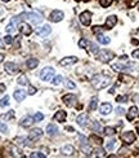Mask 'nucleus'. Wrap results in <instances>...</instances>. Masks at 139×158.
Returning a JSON list of instances; mask_svg holds the SVG:
<instances>
[{"mask_svg":"<svg viewBox=\"0 0 139 158\" xmlns=\"http://www.w3.org/2000/svg\"><path fill=\"white\" fill-rule=\"evenodd\" d=\"M110 83H111V79L103 74L94 75L92 79V84L95 90H103V88H106L107 85H110Z\"/></svg>","mask_w":139,"mask_h":158,"instance_id":"1","label":"nucleus"},{"mask_svg":"<svg viewBox=\"0 0 139 158\" xmlns=\"http://www.w3.org/2000/svg\"><path fill=\"white\" fill-rule=\"evenodd\" d=\"M18 17L21 18V21L25 20V21H30L31 23L33 25H39V23L43 22V16L39 14L36 12H30V13H21Z\"/></svg>","mask_w":139,"mask_h":158,"instance_id":"2","label":"nucleus"},{"mask_svg":"<svg viewBox=\"0 0 139 158\" xmlns=\"http://www.w3.org/2000/svg\"><path fill=\"white\" fill-rule=\"evenodd\" d=\"M113 57H115V53H113V52L108 51V49H103V51H100L99 53H98L97 58L102 62H110Z\"/></svg>","mask_w":139,"mask_h":158,"instance_id":"3","label":"nucleus"},{"mask_svg":"<svg viewBox=\"0 0 139 158\" xmlns=\"http://www.w3.org/2000/svg\"><path fill=\"white\" fill-rule=\"evenodd\" d=\"M54 73H55V70H54L53 67L46 66V67H44V69L40 71V78L43 80H45V82H49V80H51Z\"/></svg>","mask_w":139,"mask_h":158,"instance_id":"4","label":"nucleus"},{"mask_svg":"<svg viewBox=\"0 0 139 158\" xmlns=\"http://www.w3.org/2000/svg\"><path fill=\"white\" fill-rule=\"evenodd\" d=\"M80 22L82 23L84 26H89L90 22H92V13L89 10H85L80 14Z\"/></svg>","mask_w":139,"mask_h":158,"instance_id":"5","label":"nucleus"},{"mask_svg":"<svg viewBox=\"0 0 139 158\" xmlns=\"http://www.w3.org/2000/svg\"><path fill=\"white\" fill-rule=\"evenodd\" d=\"M121 140H122L125 144H133V142L135 141V135L131 131H126L121 135Z\"/></svg>","mask_w":139,"mask_h":158,"instance_id":"6","label":"nucleus"},{"mask_svg":"<svg viewBox=\"0 0 139 158\" xmlns=\"http://www.w3.org/2000/svg\"><path fill=\"white\" fill-rule=\"evenodd\" d=\"M63 17H64V14L62 10H53L50 13V16H49V20L51 22H59V21L63 20Z\"/></svg>","mask_w":139,"mask_h":158,"instance_id":"7","label":"nucleus"},{"mask_svg":"<svg viewBox=\"0 0 139 158\" xmlns=\"http://www.w3.org/2000/svg\"><path fill=\"white\" fill-rule=\"evenodd\" d=\"M63 102L66 104L67 106H70V108H72V106H75L76 105V102H77V97L75 95H66V96H63Z\"/></svg>","mask_w":139,"mask_h":158,"instance_id":"8","label":"nucleus"},{"mask_svg":"<svg viewBox=\"0 0 139 158\" xmlns=\"http://www.w3.org/2000/svg\"><path fill=\"white\" fill-rule=\"evenodd\" d=\"M4 69H5V71H7L8 74H10V75L17 74L18 70H19L17 65L13 64V62H7V64H5V66H4Z\"/></svg>","mask_w":139,"mask_h":158,"instance_id":"9","label":"nucleus"},{"mask_svg":"<svg viewBox=\"0 0 139 158\" xmlns=\"http://www.w3.org/2000/svg\"><path fill=\"white\" fill-rule=\"evenodd\" d=\"M41 136H43V131H41L40 128H33L32 131L30 132V135H28L31 141H36V140H39Z\"/></svg>","mask_w":139,"mask_h":158,"instance_id":"10","label":"nucleus"},{"mask_svg":"<svg viewBox=\"0 0 139 158\" xmlns=\"http://www.w3.org/2000/svg\"><path fill=\"white\" fill-rule=\"evenodd\" d=\"M139 111H138V108L136 106H131L130 109H129L128 114H126V118H128V121H133V119H135L136 117H138Z\"/></svg>","mask_w":139,"mask_h":158,"instance_id":"11","label":"nucleus"},{"mask_svg":"<svg viewBox=\"0 0 139 158\" xmlns=\"http://www.w3.org/2000/svg\"><path fill=\"white\" fill-rule=\"evenodd\" d=\"M51 33V27L49 25H44L40 28H37V35L39 36H48Z\"/></svg>","mask_w":139,"mask_h":158,"instance_id":"12","label":"nucleus"},{"mask_svg":"<svg viewBox=\"0 0 139 158\" xmlns=\"http://www.w3.org/2000/svg\"><path fill=\"white\" fill-rule=\"evenodd\" d=\"M77 62V57L75 56H70V57H64L63 60H61V66H67V65H72V64H76Z\"/></svg>","mask_w":139,"mask_h":158,"instance_id":"13","label":"nucleus"},{"mask_svg":"<svg viewBox=\"0 0 139 158\" xmlns=\"http://www.w3.org/2000/svg\"><path fill=\"white\" fill-rule=\"evenodd\" d=\"M116 23H117V17H116V16H110V17L106 20V25L104 26H106V28H107V30H111V28H112Z\"/></svg>","mask_w":139,"mask_h":158,"instance_id":"14","label":"nucleus"},{"mask_svg":"<svg viewBox=\"0 0 139 158\" xmlns=\"http://www.w3.org/2000/svg\"><path fill=\"white\" fill-rule=\"evenodd\" d=\"M99 111H100V114H103V115H107V114H110L111 111H112V105L108 104V102L102 104L100 108H99Z\"/></svg>","mask_w":139,"mask_h":158,"instance_id":"15","label":"nucleus"},{"mask_svg":"<svg viewBox=\"0 0 139 158\" xmlns=\"http://www.w3.org/2000/svg\"><path fill=\"white\" fill-rule=\"evenodd\" d=\"M88 119H89V117H88V114L82 113V114H80V115L77 117L76 122H77V124H79V126H81V127H85V126H86V123H88Z\"/></svg>","mask_w":139,"mask_h":158,"instance_id":"16","label":"nucleus"},{"mask_svg":"<svg viewBox=\"0 0 139 158\" xmlns=\"http://www.w3.org/2000/svg\"><path fill=\"white\" fill-rule=\"evenodd\" d=\"M33 122H35V121H33V118H32V117L26 115V117H23V118L21 119L19 124H21V126H22V127H30L31 124L33 123Z\"/></svg>","mask_w":139,"mask_h":158,"instance_id":"17","label":"nucleus"},{"mask_svg":"<svg viewBox=\"0 0 139 158\" xmlns=\"http://www.w3.org/2000/svg\"><path fill=\"white\" fill-rule=\"evenodd\" d=\"M46 132H48L49 136H55L58 134V127L55 124H48L46 126Z\"/></svg>","mask_w":139,"mask_h":158,"instance_id":"18","label":"nucleus"},{"mask_svg":"<svg viewBox=\"0 0 139 158\" xmlns=\"http://www.w3.org/2000/svg\"><path fill=\"white\" fill-rule=\"evenodd\" d=\"M61 152H62V154H64V155H72L75 153V149H74V146L72 145H64L63 148L61 149Z\"/></svg>","mask_w":139,"mask_h":158,"instance_id":"19","label":"nucleus"},{"mask_svg":"<svg viewBox=\"0 0 139 158\" xmlns=\"http://www.w3.org/2000/svg\"><path fill=\"white\" fill-rule=\"evenodd\" d=\"M66 117H67L66 111H64V110H59V111H57V113H55L54 119H55L57 122H64V121H66Z\"/></svg>","mask_w":139,"mask_h":158,"instance_id":"20","label":"nucleus"},{"mask_svg":"<svg viewBox=\"0 0 139 158\" xmlns=\"http://www.w3.org/2000/svg\"><path fill=\"white\" fill-rule=\"evenodd\" d=\"M13 96H14L15 101H22L23 98L26 97V92H25L23 90H17V91H14Z\"/></svg>","mask_w":139,"mask_h":158,"instance_id":"21","label":"nucleus"},{"mask_svg":"<svg viewBox=\"0 0 139 158\" xmlns=\"http://www.w3.org/2000/svg\"><path fill=\"white\" fill-rule=\"evenodd\" d=\"M19 30L22 34H25V35H30L31 33H32V28H31L30 25H27V23H22V25L19 26Z\"/></svg>","mask_w":139,"mask_h":158,"instance_id":"22","label":"nucleus"},{"mask_svg":"<svg viewBox=\"0 0 139 158\" xmlns=\"http://www.w3.org/2000/svg\"><path fill=\"white\" fill-rule=\"evenodd\" d=\"M30 137H17V139H15V142H17L18 145H23V146H25V145H28L30 144Z\"/></svg>","mask_w":139,"mask_h":158,"instance_id":"23","label":"nucleus"},{"mask_svg":"<svg viewBox=\"0 0 139 158\" xmlns=\"http://www.w3.org/2000/svg\"><path fill=\"white\" fill-rule=\"evenodd\" d=\"M26 65H27L28 69H35V67L39 65V60H36V58H30Z\"/></svg>","mask_w":139,"mask_h":158,"instance_id":"24","label":"nucleus"},{"mask_svg":"<svg viewBox=\"0 0 139 158\" xmlns=\"http://www.w3.org/2000/svg\"><path fill=\"white\" fill-rule=\"evenodd\" d=\"M98 41H99L100 44H110L111 39L108 38V36H104V35H102V34H99V35H98Z\"/></svg>","mask_w":139,"mask_h":158,"instance_id":"25","label":"nucleus"},{"mask_svg":"<svg viewBox=\"0 0 139 158\" xmlns=\"http://www.w3.org/2000/svg\"><path fill=\"white\" fill-rule=\"evenodd\" d=\"M98 106V98L97 97H93L90 100V105H89V110H95Z\"/></svg>","mask_w":139,"mask_h":158,"instance_id":"26","label":"nucleus"},{"mask_svg":"<svg viewBox=\"0 0 139 158\" xmlns=\"http://www.w3.org/2000/svg\"><path fill=\"white\" fill-rule=\"evenodd\" d=\"M81 150H82V152H84L86 155H90V153H92V148H90V145L88 144V142H86V144H82V145H81Z\"/></svg>","mask_w":139,"mask_h":158,"instance_id":"27","label":"nucleus"},{"mask_svg":"<svg viewBox=\"0 0 139 158\" xmlns=\"http://www.w3.org/2000/svg\"><path fill=\"white\" fill-rule=\"evenodd\" d=\"M18 84H21V85H27L28 84V80H27V77L26 75H21L19 78H18Z\"/></svg>","mask_w":139,"mask_h":158,"instance_id":"28","label":"nucleus"},{"mask_svg":"<svg viewBox=\"0 0 139 158\" xmlns=\"http://www.w3.org/2000/svg\"><path fill=\"white\" fill-rule=\"evenodd\" d=\"M15 27H17V25H15L14 22H12V21H10V23L7 26V28H5V30H7L8 34H10V33H14V31H15Z\"/></svg>","mask_w":139,"mask_h":158,"instance_id":"29","label":"nucleus"},{"mask_svg":"<svg viewBox=\"0 0 139 158\" xmlns=\"http://www.w3.org/2000/svg\"><path fill=\"white\" fill-rule=\"evenodd\" d=\"M62 82H63V78H62L61 75H57V77H54L53 79H51V84H54V85L61 84Z\"/></svg>","mask_w":139,"mask_h":158,"instance_id":"30","label":"nucleus"},{"mask_svg":"<svg viewBox=\"0 0 139 158\" xmlns=\"http://www.w3.org/2000/svg\"><path fill=\"white\" fill-rule=\"evenodd\" d=\"M9 105V96H4V97L0 100V106L1 108H5V106Z\"/></svg>","mask_w":139,"mask_h":158,"instance_id":"31","label":"nucleus"},{"mask_svg":"<svg viewBox=\"0 0 139 158\" xmlns=\"http://www.w3.org/2000/svg\"><path fill=\"white\" fill-rule=\"evenodd\" d=\"M90 45V41L88 40V39H81V40L79 41V47L80 48H86V47Z\"/></svg>","mask_w":139,"mask_h":158,"instance_id":"32","label":"nucleus"},{"mask_svg":"<svg viewBox=\"0 0 139 158\" xmlns=\"http://www.w3.org/2000/svg\"><path fill=\"white\" fill-rule=\"evenodd\" d=\"M115 144L116 141L113 139H111L110 141H107V144H106V148H107V150H112L113 148H115Z\"/></svg>","mask_w":139,"mask_h":158,"instance_id":"33","label":"nucleus"},{"mask_svg":"<svg viewBox=\"0 0 139 158\" xmlns=\"http://www.w3.org/2000/svg\"><path fill=\"white\" fill-rule=\"evenodd\" d=\"M115 128H113V127H106L104 128V134L107 135V136H112L113 134H115Z\"/></svg>","mask_w":139,"mask_h":158,"instance_id":"34","label":"nucleus"},{"mask_svg":"<svg viewBox=\"0 0 139 158\" xmlns=\"http://www.w3.org/2000/svg\"><path fill=\"white\" fill-rule=\"evenodd\" d=\"M112 69L116 70V71H121V70L125 69V65H122V64H113L112 65Z\"/></svg>","mask_w":139,"mask_h":158,"instance_id":"35","label":"nucleus"},{"mask_svg":"<svg viewBox=\"0 0 139 158\" xmlns=\"http://www.w3.org/2000/svg\"><path fill=\"white\" fill-rule=\"evenodd\" d=\"M90 141H94L95 144H102V139H100V137H98V136H95V135H92V136H90Z\"/></svg>","mask_w":139,"mask_h":158,"instance_id":"36","label":"nucleus"},{"mask_svg":"<svg viewBox=\"0 0 139 158\" xmlns=\"http://www.w3.org/2000/svg\"><path fill=\"white\" fill-rule=\"evenodd\" d=\"M64 85H66L67 88H71V90H74V88L76 87V84H75L74 82H71L70 79H66V80H64Z\"/></svg>","mask_w":139,"mask_h":158,"instance_id":"37","label":"nucleus"},{"mask_svg":"<svg viewBox=\"0 0 139 158\" xmlns=\"http://www.w3.org/2000/svg\"><path fill=\"white\" fill-rule=\"evenodd\" d=\"M99 4L102 5L103 8H107L112 4V0H99Z\"/></svg>","mask_w":139,"mask_h":158,"instance_id":"38","label":"nucleus"},{"mask_svg":"<svg viewBox=\"0 0 139 158\" xmlns=\"http://www.w3.org/2000/svg\"><path fill=\"white\" fill-rule=\"evenodd\" d=\"M31 158H45V154H43V153H39V152H33L30 154Z\"/></svg>","mask_w":139,"mask_h":158,"instance_id":"39","label":"nucleus"},{"mask_svg":"<svg viewBox=\"0 0 139 158\" xmlns=\"http://www.w3.org/2000/svg\"><path fill=\"white\" fill-rule=\"evenodd\" d=\"M120 79L122 80V82H125V83H130V82H133V78L129 77V75H121Z\"/></svg>","mask_w":139,"mask_h":158,"instance_id":"40","label":"nucleus"},{"mask_svg":"<svg viewBox=\"0 0 139 158\" xmlns=\"http://www.w3.org/2000/svg\"><path fill=\"white\" fill-rule=\"evenodd\" d=\"M93 31H94L95 34H98V35H99V34H102L103 31H104V27H100V26H94V27H93Z\"/></svg>","mask_w":139,"mask_h":158,"instance_id":"41","label":"nucleus"},{"mask_svg":"<svg viewBox=\"0 0 139 158\" xmlns=\"http://www.w3.org/2000/svg\"><path fill=\"white\" fill-rule=\"evenodd\" d=\"M43 118H44V115L41 113H36L35 115H33V121L35 122H40V121H43Z\"/></svg>","mask_w":139,"mask_h":158,"instance_id":"42","label":"nucleus"},{"mask_svg":"<svg viewBox=\"0 0 139 158\" xmlns=\"http://www.w3.org/2000/svg\"><path fill=\"white\" fill-rule=\"evenodd\" d=\"M0 132H8V126L5 123H3V122H0Z\"/></svg>","mask_w":139,"mask_h":158,"instance_id":"43","label":"nucleus"},{"mask_svg":"<svg viewBox=\"0 0 139 158\" xmlns=\"http://www.w3.org/2000/svg\"><path fill=\"white\" fill-rule=\"evenodd\" d=\"M89 48H90V51H92V53H98V47H97V45H95V44L90 43Z\"/></svg>","mask_w":139,"mask_h":158,"instance_id":"44","label":"nucleus"},{"mask_svg":"<svg viewBox=\"0 0 139 158\" xmlns=\"http://www.w3.org/2000/svg\"><path fill=\"white\" fill-rule=\"evenodd\" d=\"M126 100H128L126 96H117V98H116L117 102H126Z\"/></svg>","mask_w":139,"mask_h":158,"instance_id":"45","label":"nucleus"},{"mask_svg":"<svg viewBox=\"0 0 139 158\" xmlns=\"http://www.w3.org/2000/svg\"><path fill=\"white\" fill-rule=\"evenodd\" d=\"M4 41H5L7 44H12V43H13V38H12L10 35H7V36L4 38Z\"/></svg>","mask_w":139,"mask_h":158,"instance_id":"46","label":"nucleus"},{"mask_svg":"<svg viewBox=\"0 0 139 158\" xmlns=\"http://www.w3.org/2000/svg\"><path fill=\"white\" fill-rule=\"evenodd\" d=\"M13 115H14V111L10 110V111H9V114H4V115H3V118H5V119H10V118H13Z\"/></svg>","mask_w":139,"mask_h":158,"instance_id":"47","label":"nucleus"},{"mask_svg":"<svg viewBox=\"0 0 139 158\" xmlns=\"http://www.w3.org/2000/svg\"><path fill=\"white\" fill-rule=\"evenodd\" d=\"M94 155H97V157H103V155H104V152H103L102 149H97Z\"/></svg>","mask_w":139,"mask_h":158,"instance_id":"48","label":"nucleus"},{"mask_svg":"<svg viewBox=\"0 0 139 158\" xmlns=\"http://www.w3.org/2000/svg\"><path fill=\"white\" fill-rule=\"evenodd\" d=\"M28 93H30V95H35V93H36V88L32 87V85H28Z\"/></svg>","mask_w":139,"mask_h":158,"instance_id":"49","label":"nucleus"},{"mask_svg":"<svg viewBox=\"0 0 139 158\" xmlns=\"http://www.w3.org/2000/svg\"><path fill=\"white\" fill-rule=\"evenodd\" d=\"M131 56L134 57V58H136V60H139V49H135V51L131 53Z\"/></svg>","mask_w":139,"mask_h":158,"instance_id":"50","label":"nucleus"},{"mask_svg":"<svg viewBox=\"0 0 139 158\" xmlns=\"http://www.w3.org/2000/svg\"><path fill=\"white\" fill-rule=\"evenodd\" d=\"M116 111H117L118 115H122V114H125V110H124L122 108H117V109H116Z\"/></svg>","mask_w":139,"mask_h":158,"instance_id":"51","label":"nucleus"},{"mask_svg":"<svg viewBox=\"0 0 139 158\" xmlns=\"http://www.w3.org/2000/svg\"><path fill=\"white\" fill-rule=\"evenodd\" d=\"M93 128H94V130H99V124H98V122H94V123H93Z\"/></svg>","mask_w":139,"mask_h":158,"instance_id":"52","label":"nucleus"},{"mask_svg":"<svg viewBox=\"0 0 139 158\" xmlns=\"http://www.w3.org/2000/svg\"><path fill=\"white\" fill-rule=\"evenodd\" d=\"M5 91V85L3 83H0V92H4Z\"/></svg>","mask_w":139,"mask_h":158,"instance_id":"53","label":"nucleus"},{"mask_svg":"<svg viewBox=\"0 0 139 158\" xmlns=\"http://www.w3.org/2000/svg\"><path fill=\"white\" fill-rule=\"evenodd\" d=\"M3 60H4V54H3V53H0V64H1V62H3Z\"/></svg>","mask_w":139,"mask_h":158,"instance_id":"54","label":"nucleus"},{"mask_svg":"<svg viewBox=\"0 0 139 158\" xmlns=\"http://www.w3.org/2000/svg\"><path fill=\"white\" fill-rule=\"evenodd\" d=\"M66 130H67V131H74V128H72V127H67Z\"/></svg>","mask_w":139,"mask_h":158,"instance_id":"55","label":"nucleus"},{"mask_svg":"<svg viewBox=\"0 0 139 158\" xmlns=\"http://www.w3.org/2000/svg\"><path fill=\"white\" fill-rule=\"evenodd\" d=\"M136 131H138V134H139V124H136Z\"/></svg>","mask_w":139,"mask_h":158,"instance_id":"56","label":"nucleus"},{"mask_svg":"<svg viewBox=\"0 0 139 158\" xmlns=\"http://www.w3.org/2000/svg\"><path fill=\"white\" fill-rule=\"evenodd\" d=\"M0 47H4V44L1 43V39H0Z\"/></svg>","mask_w":139,"mask_h":158,"instance_id":"57","label":"nucleus"},{"mask_svg":"<svg viewBox=\"0 0 139 158\" xmlns=\"http://www.w3.org/2000/svg\"><path fill=\"white\" fill-rule=\"evenodd\" d=\"M1 1H5V3H8V1H9V0H1Z\"/></svg>","mask_w":139,"mask_h":158,"instance_id":"58","label":"nucleus"},{"mask_svg":"<svg viewBox=\"0 0 139 158\" xmlns=\"http://www.w3.org/2000/svg\"><path fill=\"white\" fill-rule=\"evenodd\" d=\"M136 8H138V9H139V3H138V4H136Z\"/></svg>","mask_w":139,"mask_h":158,"instance_id":"59","label":"nucleus"},{"mask_svg":"<svg viewBox=\"0 0 139 158\" xmlns=\"http://www.w3.org/2000/svg\"><path fill=\"white\" fill-rule=\"evenodd\" d=\"M77 1H81V0H77Z\"/></svg>","mask_w":139,"mask_h":158,"instance_id":"60","label":"nucleus"}]
</instances>
